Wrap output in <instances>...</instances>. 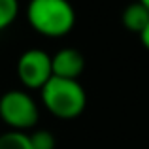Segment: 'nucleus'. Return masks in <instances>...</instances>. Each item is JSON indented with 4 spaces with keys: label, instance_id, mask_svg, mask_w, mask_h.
Returning <instances> with one entry per match:
<instances>
[{
    "label": "nucleus",
    "instance_id": "nucleus-1",
    "mask_svg": "<svg viewBox=\"0 0 149 149\" xmlns=\"http://www.w3.org/2000/svg\"><path fill=\"white\" fill-rule=\"evenodd\" d=\"M26 21L42 36L61 38L76 25V10L70 0H30Z\"/></svg>",
    "mask_w": 149,
    "mask_h": 149
},
{
    "label": "nucleus",
    "instance_id": "nucleus-2",
    "mask_svg": "<svg viewBox=\"0 0 149 149\" xmlns=\"http://www.w3.org/2000/svg\"><path fill=\"white\" fill-rule=\"evenodd\" d=\"M45 109L58 119H74L83 113L87 106V93L77 79L51 77L40 89Z\"/></svg>",
    "mask_w": 149,
    "mask_h": 149
},
{
    "label": "nucleus",
    "instance_id": "nucleus-3",
    "mask_svg": "<svg viewBox=\"0 0 149 149\" xmlns=\"http://www.w3.org/2000/svg\"><path fill=\"white\" fill-rule=\"evenodd\" d=\"M0 119L10 127V130L25 132L36 127L40 109L36 100L26 91L11 89L0 96Z\"/></svg>",
    "mask_w": 149,
    "mask_h": 149
},
{
    "label": "nucleus",
    "instance_id": "nucleus-4",
    "mask_svg": "<svg viewBox=\"0 0 149 149\" xmlns=\"http://www.w3.org/2000/svg\"><path fill=\"white\" fill-rule=\"evenodd\" d=\"M17 76L26 89H42L53 77L51 55L44 49H26L17 61Z\"/></svg>",
    "mask_w": 149,
    "mask_h": 149
},
{
    "label": "nucleus",
    "instance_id": "nucleus-5",
    "mask_svg": "<svg viewBox=\"0 0 149 149\" xmlns=\"http://www.w3.org/2000/svg\"><path fill=\"white\" fill-rule=\"evenodd\" d=\"M53 76L62 79H77L85 70V57L74 47H62L51 55Z\"/></svg>",
    "mask_w": 149,
    "mask_h": 149
},
{
    "label": "nucleus",
    "instance_id": "nucleus-6",
    "mask_svg": "<svg viewBox=\"0 0 149 149\" xmlns=\"http://www.w3.org/2000/svg\"><path fill=\"white\" fill-rule=\"evenodd\" d=\"M121 19H123V25H125L127 30L140 34L149 23V10L143 6V4H140L138 0H136V2H130L127 8H125Z\"/></svg>",
    "mask_w": 149,
    "mask_h": 149
},
{
    "label": "nucleus",
    "instance_id": "nucleus-7",
    "mask_svg": "<svg viewBox=\"0 0 149 149\" xmlns=\"http://www.w3.org/2000/svg\"><path fill=\"white\" fill-rule=\"evenodd\" d=\"M0 149H32L26 132L8 130L0 134Z\"/></svg>",
    "mask_w": 149,
    "mask_h": 149
},
{
    "label": "nucleus",
    "instance_id": "nucleus-8",
    "mask_svg": "<svg viewBox=\"0 0 149 149\" xmlns=\"http://www.w3.org/2000/svg\"><path fill=\"white\" fill-rule=\"evenodd\" d=\"M19 15V0H0V30L8 29Z\"/></svg>",
    "mask_w": 149,
    "mask_h": 149
},
{
    "label": "nucleus",
    "instance_id": "nucleus-9",
    "mask_svg": "<svg viewBox=\"0 0 149 149\" xmlns=\"http://www.w3.org/2000/svg\"><path fill=\"white\" fill-rule=\"evenodd\" d=\"M29 140H30L32 149H55V147H57V142H55L53 132L45 130V128H38V130L30 132Z\"/></svg>",
    "mask_w": 149,
    "mask_h": 149
},
{
    "label": "nucleus",
    "instance_id": "nucleus-10",
    "mask_svg": "<svg viewBox=\"0 0 149 149\" xmlns=\"http://www.w3.org/2000/svg\"><path fill=\"white\" fill-rule=\"evenodd\" d=\"M138 36H140V42H142V45L149 51V23H147V26L138 34Z\"/></svg>",
    "mask_w": 149,
    "mask_h": 149
},
{
    "label": "nucleus",
    "instance_id": "nucleus-11",
    "mask_svg": "<svg viewBox=\"0 0 149 149\" xmlns=\"http://www.w3.org/2000/svg\"><path fill=\"white\" fill-rule=\"evenodd\" d=\"M138 2H140V4H143V6H146L147 10H149V0H138Z\"/></svg>",
    "mask_w": 149,
    "mask_h": 149
}]
</instances>
